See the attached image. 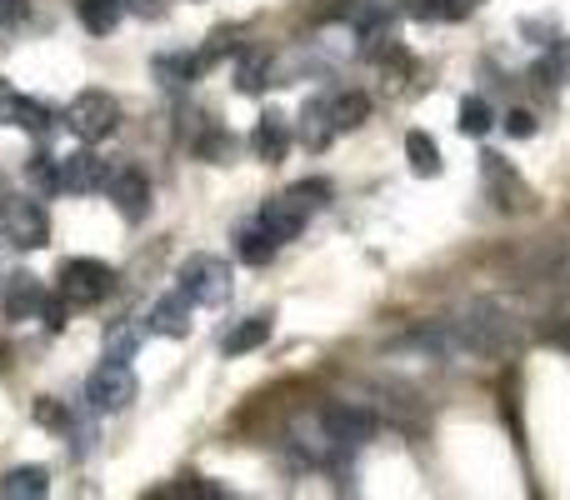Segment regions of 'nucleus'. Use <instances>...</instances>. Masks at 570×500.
Listing matches in <instances>:
<instances>
[{"instance_id": "nucleus-8", "label": "nucleus", "mask_w": 570, "mask_h": 500, "mask_svg": "<svg viewBox=\"0 0 570 500\" xmlns=\"http://www.w3.org/2000/svg\"><path fill=\"white\" fill-rule=\"evenodd\" d=\"M321 425L331 431L335 451H361V445L375 435V415L361 411V405H331V411L321 415Z\"/></svg>"}, {"instance_id": "nucleus-31", "label": "nucleus", "mask_w": 570, "mask_h": 500, "mask_svg": "<svg viewBox=\"0 0 570 500\" xmlns=\"http://www.w3.org/2000/svg\"><path fill=\"white\" fill-rule=\"evenodd\" d=\"M485 0H445V20H465L471 10H481Z\"/></svg>"}, {"instance_id": "nucleus-17", "label": "nucleus", "mask_w": 570, "mask_h": 500, "mask_svg": "<svg viewBox=\"0 0 570 500\" xmlns=\"http://www.w3.org/2000/svg\"><path fill=\"white\" fill-rule=\"evenodd\" d=\"M0 496H10V500L50 496V471L46 465H16V471H6V481H0Z\"/></svg>"}, {"instance_id": "nucleus-9", "label": "nucleus", "mask_w": 570, "mask_h": 500, "mask_svg": "<svg viewBox=\"0 0 570 500\" xmlns=\"http://www.w3.org/2000/svg\"><path fill=\"white\" fill-rule=\"evenodd\" d=\"M256 220L285 246V241H295V236L305 231V220H311V206H305L295 190H285V196H276V200H266V206H261Z\"/></svg>"}, {"instance_id": "nucleus-34", "label": "nucleus", "mask_w": 570, "mask_h": 500, "mask_svg": "<svg viewBox=\"0 0 570 500\" xmlns=\"http://www.w3.org/2000/svg\"><path fill=\"white\" fill-rule=\"evenodd\" d=\"M546 341H556V345H566V351H570V321L556 325V331H546Z\"/></svg>"}, {"instance_id": "nucleus-16", "label": "nucleus", "mask_w": 570, "mask_h": 500, "mask_svg": "<svg viewBox=\"0 0 570 500\" xmlns=\"http://www.w3.org/2000/svg\"><path fill=\"white\" fill-rule=\"evenodd\" d=\"M276 251H281V241L271 236L261 220H246V226L236 231V255L246 265H271V261H276Z\"/></svg>"}, {"instance_id": "nucleus-6", "label": "nucleus", "mask_w": 570, "mask_h": 500, "mask_svg": "<svg viewBox=\"0 0 570 500\" xmlns=\"http://www.w3.org/2000/svg\"><path fill=\"white\" fill-rule=\"evenodd\" d=\"M6 236H10V246H20V251H40L50 241L46 206H40V200H30V196L6 200Z\"/></svg>"}, {"instance_id": "nucleus-13", "label": "nucleus", "mask_w": 570, "mask_h": 500, "mask_svg": "<svg viewBox=\"0 0 570 500\" xmlns=\"http://www.w3.org/2000/svg\"><path fill=\"white\" fill-rule=\"evenodd\" d=\"M295 140H301L305 150H325L335 140V120H331V100L325 96H315V100H305V110H301V120H295Z\"/></svg>"}, {"instance_id": "nucleus-19", "label": "nucleus", "mask_w": 570, "mask_h": 500, "mask_svg": "<svg viewBox=\"0 0 570 500\" xmlns=\"http://www.w3.org/2000/svg\"><path fill=\"white\" fill-rule=\"evenodd\" d=\"M146 331L150 325H136V321L106 325V355H116V361H136V351L146 345Z\"/></svg>"}, {"instance_id": "nucleus-22", "label": "nucleus", "mask_w": 570, "mask_h": 500, "mask_svg": "<svg viewBox=\"0 0 570 500\" xmlns=\"http://www.w3.org/2000/svg\"><path fill=\"white\" fill-rule=\"evenodd\" d=\"M10 126L30 130V136H46L50 126H56V110L46 106V100H30V96H16V110H10Z\"/></svg>"}, {"instance_id": "nucleus-3", "label": "nucleus", "mask_w": 570, "mask_h": 500, "mask_svg": "<svg viewBox=\"0 0 570 500\" xmlns=\"http://www.w3.org/2000/svg\"><path fill=\"white\" fill-rule=\"evenodd\" d=\"M176 285L190 295L196 305H226L230 301V261H220V255H190V261H180L176 271Z\"/></svg>"}, {"instance_id": "nucleus-27", "label": "nucleus", "mask_w": 570, "mask_h": 500, "mask_svg": "<svg viewBox=\"0 0 570 500\" xmlns=\"http://www.w3.org/2000/svg\"><path fill=\"white\" fill-rule=\"evenodd\" d=\"M36 425H46V431H70V411L56 401V395H40L36 401Z\"/></svg>"}, {"instance_id": "nucleus-15", "label": "nucleus", "mask_w": 570, "mask_h": 500, "mask_svg": "<svg viewBox=\"0 0 570 500\" xmlns=\"http://www.w3.org/2000/svg\"><path fill=\"white\" fill-rule=\"evenodd\" d=\"M40 305H46V291H40L36 275H10L6 285V315L10 321H30V315H40Z\"/></svg>"}, {"instance_id": "nucleus-26", "label": "nucleus", "mask_w": 570, "mask_h": 500, "mask_svg": "<svg viewBox=\"0 0 570 500\" xmlns=\"http://www.w3.org/2000/svg\"><path fill=\"white\" fill-rule=\"evenodd\" d=\"M26 176H30V186H36L40 196H56V190H60V160L46 156V150H36V156H30V166H26Z\"/></svg>"}, {"instance_id": "nucleus-23", "label": "nucleus", "mask_w": 570, "mask_h": 500, "mask_svg": "<svg viewBox=\"0 0 570 500\" xmlns=\"http://www.w3.org/2000/svg\"><path fill=\"white\" fill-rule=\"evenodd\" d=\"M455 126H461V136H475V140H481L485 130L495 126L491 100H485V96H465V100H461V120H455Z\"/></svg>"}, {"instance_id": "nucleus-14", "label": "nucleus", "mask_w": 570, "mask_h": 500, "mask_svg": "<svg viewBox=\"0 0 570 500\" xmlns=\"http://www.w3.org/2000/svg\"><path fill=\"white\" fill-rule=\"evenodd\" d=\"M271 331H276L271 315H246V321H236L226 335H220V351L226 355H250V351H261V345L271 341Z\"/></svg>"}, {"instance_id": "nucleus-4", "label": "nucleus", "mask_w": 570, "mask_h": 500, "mask_svg": "<svg viewBox=\"0 0 570 500\" xmlns=\"http://www.w3.org/2000/svg\"><path fill=\"white\" fill-rule=\"evenodd\" d=\"M66 126H70V136H80V140H106L110 130L120 126L116 96H106V90H80L66 106Z\"/></svg>"}, {"instance_id": "nucleus-7", "label": "nucleus", "mask_w": 570, "mask_h": 500, "mask_svg": "<svg viewBox=\"0 0 570 500\" xmlns=\"http://www.w3.org/2000/svg\"><path fill=\"white\" fill-rule=\"evenodd\" d=\"M106 196H110V206H116L126 220H146V210H150V180L140 176L136 166H120V170H110V176H106Z\"/></svg>"}, {"instance_id": "nucleus-21", "label": "nucleus", "mask_w": 570, "mask_h": 500, "mask_svg": "<svg viewBox=\"0 0 570 500\" xmlns=\"http://www.w3.org/2000/svg\"><path fill=\"white\" fill-rule=\"evenodd\" d=\"M405 160H411L415 176H441V146H435L425 130H411V136H405Z\"/></svg>"}, {"instance_id": "nucleus-5", "label": "nucleus", "mask_w": 570, "mask_h": 500, "mask_svg": "<svg viewBox=\"0 0 570 500\" xmlns=\"http://www.w3.org/2000/svg\"><path fill=\"white\" fill-rule=\"evenodd\" d=\"M481 180H485V196H491L501 210H531L535 206V196L521 180V170H515L505 156H495V150L481 156Z\"/></svg>"}, {"instance_id": "nucleus-25", "label": "nucleus", "mask_w": 570, "mask_h": 500, "mask_svg": "<svg viewBox=\"0 0 570 500\" xmlns=\"http://www.w3.org/2000/svg\"><path fill=\"white\" fill-rule=\"evenodd\" d=\"M80 20H86V30H96V36H110V30L120 26V0H80Z\"/></svg>"}, {"instance_id": "nucleus-32", "label": "nucleus", "mask_w": 570, "mask_h": 500, "mask_svg": "<svg viewBox=\"0 0 570 500\" xmlns=\"http://www.w3.org/2000/svg\"><path fill=\"white\" fill-rule=\"evenodd\" d=\"M10 110H16V90H10V80L0 76V126H10Z\"/></svg>"}, {"instance_id": "nucleus-1", "label": "nucleus", "mask_w": 570, "mask_h": 500, "mask_svg": "<svg viewBox=\"0 0 570 500\" xmlns=\"http://www.w3.org/2000/svg\"><path fill=\"white\" fill-rule=\"evenodd\" d=\"M136 371H130L126 361H116V355H106V361L96 365V371L86 375V405L90 415H120L130 401H136Z\"/></svg>"}, {"instance_id": "nucleus-20", "label": "nucleus", "mask_w": 570, "mask_h": 500, "mask_svg": "<svg viewBox=\"0 0 570 500\" xmlns=\"http://www.w3.org/2000/svg\"><path fill=\"white\" fill-rule=\"evenodd\" d=\"M365 116H371V96H365V90H341V96H331V120H335V130L365 126Z\"/></svg>"}, {"instance_id": "nucleus-33", "label": "nucleus", "mask_w": 570, "mask_h": 500, "mask_svg": "<svg viewBox=\"0 0 570 500\" xmlns=\"http://www.w3.org/2000/svg\"><path fill=\"white\" fill-rule=\"evenodd\" d=\"M130 6H136V16H150V20H156L160 10H166V6H160V0H130Z\"/></svg>"}, {"instance_id": "nucleus-12", "label": "nucleus", "mask_w": 570, "mask_h": 500, "mask_svg": "<svg viewBox=\"0 0 570 500\" xmlns=\"http://www.w3.org/2000/svg\"><path fill=\"white\" fill-rule=\"evenodd\" d=\"M190 305H196V301H190V295L176 285L170 295H160V301L150 305V321L146 325L156 335H176V341H180V335H190Z\"/></svg>"}, {"instance_id": "nucleus-29", "label": "nucleus", "mask_w": 570, "mask_h": 500, "mask_svg": "<svg viewBox=\"0 0 570 500\" xmlns=\"http://www.w3.org/2000/svg\"><path fill=\"white\" fill-rule=\"evenodd\" d=\"M505 130H511L515 140H531L535 136V116L531 110H511V116H505Z\"/></svg>"}, {"instance_id": "nucleus-24", "label": "nucleus", "mask_w": 570, "mask_h": 500, "mask_svg": "<svg viewBox=\"0 0 570 500\" xmlns=\"http://www.w3.org/2000/svg\"><path fill=\"white\" fill-rule=\"evenodd\" d=\"M266 80H271V56L266 50H246L236 66V86L246 90V96H256V90H266Z\"/></svg>"}, {"instance_id": "nucleus-11", "label": "nucleus", "mask_w": 570, "mask_h": 500, "mask_svg": "<svg viewBox=\"0 0 570 500\" xmlns=\"http://www.w3.org/2000/svg\"><path fill=\"white\" fill-rule=\"evenodd\" d=\"M291 140H295V126L281 110H266V116L256 120V130H250V150H256V160H266V166H281Z\"/></svg>"}, {"instance_id": "nucleus-35", "label": "nucleus", "mask_w": 570, "mask_h": 500, "mask_svg": "<svg viewBox=\"0 0 570 500\" xmlns=\"http://www.w3.org/2000/svg\"><path fill=\"white\" fill-rule=\"evenodd\" d=\"M0 190H6V180H0Z\"/></svg>"}, {"instance_id": "nucleus-10", "label": "nucleus", "mask_w": 570, "mask_h": 500, "mask_svg": "<svg viewBox=\"0 0 570 500\" xmlns=\"http://www.w3.org/2000/svg\"><path fill=\"white\" fill-rule=\"evenodd\" d=\"M110 166L96 156V150H76V156L60 160V190L66 196H90V190H106Z\"/></svg>"}, {"instance_id": "nucleus-28", "label": "nucleus", "mask_w": 570, "mask_h": 500, "mask_svg": "<svg viewBox=\"0 0 570 500\" xmlns=\"http://www.w3.org/2000/svg\"><path fill=\"white\" fill-rule=\"evenodd\" d=\"M411 20H445V0H401Z\"/></svg>"}, {"instance_id": "nucleus-30", "label": "nucleus", "mask_w": 570, "mask_h": 500, "mask_svg": "<svg viewBox=\"0 0 570 500\" xmlns=\"http://www.w3.org/2000/svg\"><path fill=\"white\" fill-rule=\"evenodd\" d=\"M30 16V0H0V20L6 26H16V20H26Z\"/></svg>"}, {"instance_id": "nucleus-18", "label": "nucleus", "mask_w": 570, "mask_h": 500, "mask_svg": "<svg viewBox=\"0 0 570 500\" xmlns=\"http://www.w3.org/2000/svg\"><path fill=\"white\" fill-rule=\"evenodd\" d=\"M200 70H206V66H200V56H190V50H180V56H156V60H150V76H156L166 90L190 86V80H196Z\"/></svg>"}, {"instance_id": "nucleus-2", "label": "nucleus", "mask_w": 570, "mask_h": 500, "mask_svg": "<svg viewBox=\"0 0 570 500\" xmlns=\"http://www.w3.org/2000/svg\"><path fill=\"white\" fill-rule=\"evenodd\" d=\"M116 291V271H110L106 261H66L60 265V281H56V295L70 305V311H86V305L106 301V295Z\"/></svg>"}]
</instances>
